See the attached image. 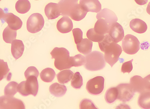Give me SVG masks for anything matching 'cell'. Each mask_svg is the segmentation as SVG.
<instances>
[{"instance_id": "obj_1", "label": "cell", "mask_w": 150, "mask_h": 109, "mask_svg": "<svg viewBox=\"0 0 150 109\" xmlns=\"http://www.w3.org/2000/svg\"><path fill=\"white\" fill-rule=\"evenodd\" d=\"M51 54L52 59H55L54 65L58 70H64L72 67L69 52L65 48L55 47L51 52Z\"/></svg>"}, {"instance_id": "obj_42", "label": "cell", "mask_w": 150, "mask_h": 109, "mask_svg": "<svg viewBox=\"0 0 150 109\" xmlns=\"http://www.w3.org/2000/svg\"><path fill=\"white\" fill-rule=\"evenodd\" d=\"M146 12L149 15H150V2L148 3V5H147V8H146Z\"/></svg>"}, {"instance_id": "obj_19", "label": "cell", "mask_w": 150, "mask_h": 109, "mask_svg": "<svg viewBox=\"0 0 150 109\" xmlns=\"http://www.w3.org/2000/svg\"><path fill=\"white\" fill-rule=\"evenodd\" d=\"M130 84L133 87L135 92L142 93L146 90L143 79L139 75L131 77L130 79Z\"/></svg>"}, {"instance_id": "obj_37", "label": "cell", "mask_w": 150, "mask_h": 109, "mask_svg": "<svg viewBox=\"0 0 150 109\" xmlns=\"http://www.w3.org/2000/svg\"><path fill=\"white\" fill-rule=\"evenodd\" d=\"M73 34L74 37V42L76 44L80 42L83 38V32L79 28H74L72 30Z\"/></svg>"}, {"instance_id": "obj_26", "label": "cell", "mask_w": 150, "mask_h": 109, "mask_svg": "<svg viewBox=\"0 0 150 109\" xmlns=\"http://www.w3.org/2000/svg\"><path fill=\"white\" fill-rule=\"evenodd\" d=\"M40 78L43 82L50 83L54 79L56 73L52 69L47 68L42 70L40 74Z\"/></svg>"}, {"instance_id": "obj_15", "label": "cell", "mask_w": 150, "mask_h": 109, "mask_svg": "<svg viewBox=\"0 0 150 109\" xmlns=\"http://www.w3.org/2000/svg\"><path fill=\"white\" fill-rule=\"evenodd\" d=\"M57 27L58 30L61 33H68L72 30L73 23L68 16H64L58 21Z\"/></svg>"}, {"instance_id": "obj_17", "label": "cell", "mask_w": 150, "mask_h": 109, "mask_svg": "<svg viewBox=\"0 0 150 109\" xmlns=\"http://www.w3.org/2000/svg\"><path fill=\"white\" fill-rule=\"evenodd\" d=\"M25 46L21 40H15L11 43V53L15 59L20 58L23 54Z\"/></svg>"}, {"instance_id": "obj_13", "label": "cell", "mask_w": 150, "mask_h": 109, "mask_svg": "<svg viewBox=\"0 0 150 109\" xmlns=\"http://www.w3.org/2000/svg\"><path fill=\"white\" fill-rule=\"evenodd\" d=\"M97 19L105 20L110 26L117 22L118 18L114 12L110 9L105 8L101 10L96 16Z\"/></svg>"}, {"instance_id": "obj_3", "label": "cell", "mask_w": 150, "mask_h": 109, "mask_svg": "<svg viewBox=\"0 0 150 109\" xmlns=\"http://www.w3.org/2000/svg\"><path fill=\"white\" fill-rule=\"evenodd\" d=\"M38 78L34 76H30L27 79L26 81L21 82L18 85V92L22 96H28L32 95L36 96L38 92Z\"/></svg>"}, {"instance_id": "obj_10", "label": "cell", "mask_w": 150, "mask_h": 109, "mask_svg": "<svg viewBox=\"0 0 150 109\" xmlns=\"http://www.w3.org/2000/svg\"><path fill=\"white\" fill-rule=\"evenodd\" d=\"M118 91V99L123 102L129 101L134 95V91L130 84H121L116 87Z\"/></svg>"}, {"instance_id": "obj_4", "label": "cell", "mask_w": 150, "mask_h": 109, "mask_svg": "<svg viewBox=\"0 0 150 109\" xmlns=\"http://www.w3.org/2000/svg\"><path fill=\"white\" fill-rule=\"evenodd\" d=\"M122 51L123 50L121 46L115 42L110 43L105 48L103 52L105 53V62L112 67L119 60V57L122 53Z\"/></svg>"}, {"instance_id": "obj_28", "label": "cell", "mask_w": 150, "mask_h": 109, "mask_svg": "<svg viewBox=\"0 0 150 109\" xmlns=\"http://www.w3.org/2000/svg\"><path fill=\"white\" fill-rule=\"evenodd\" d=\"M16 31L12 29L8 26L3 31V39L6 43H12L13 41L16 40Z\"/></svg>"}, {"instance_id": "obj_16", "label": "cell", "mask_w": 150, "mask_h": 109, "mask_svg": "<svg viewBox=\"0 0 150 109\" xmlns=\"http://www.w3.org/2000/svg\"><path fill=\"white\" fill-rule=\"evenodd\" d=\"M45 13L48 20H54L62 15L58 4L52 2L45 6Z\"/></svg>"}, {"instance_id": "obj_29", "label": "cell", "mask_w": 150, "mask_h": 109, "mask_svg": "<svg viewBox=\"0 0 150 109\" xmlns=\"http://www.w3.org/2000/svg\"><path fill=\"white\" fill-rule=\"evenodd\" d=\"M118 91L116 87H112L107 90L105 96V101L109 104L114 103L118 99Z\"/></svg>"}, {"instance_id": "obj_12", "label": "cell", "mask_w": 150, "mask_h": 109, "mask_svg": "<svg viewBox=\"0 0 150 109\" xmlns=\"http://www.w3.org/2000/svg\"><path fill=\"white\" fill-rule=\"evenodd\" d=\"M108 34L114 42L117 43L122 41L125 37L123 27L117 22L113 23L111 26Z\"/></svg>"}, {"instance_id": "obj_25", "label": "cell", "mask_w": 150, "mask_h": 109, "mask_svg": "<svg viewBox=\"0 0 150 109\" xmlns=\"http://www.w3.org/2000/svg\"><path fill=\"white\" fill-rule=\"evenodd\" d=\"M87 13L88 12L84 10L80 5L77 3L75 9L69 17L74 21H79L85 18Z\"/></svg>"}, {"instance_id": "obj_8", "label": "cell", "mask_w": 150, "mask_h": 109, "mask_svg": "<svg viewBox=\"0 0 150 109\" xmlns=\"http://www.w3.org/2000/svg\"><path fill=\"white\" fill-rule=\"evenodd\" d=\"M0 109H25V107L21 100L13 96H3L0 98Z\"/></svg>"}, {"instance_id": "obj_24", "label": "cell", "mask_w": 150, "mask_h": 109, "mask_svg": "<svg viewBox=\"0 0 150 109\" xmlns=\"http://www.w3.org/2000/svg\"><path fill=\"white\" fill-rule=\"evenodd\" d=\"M74 74L70 69L62 70L57 74L58 81L59 84H64L70 81L73 78Z\"/></svg>"}, {"instance_id": "obj_7", "label": "cell", "mask_w": 150, "mask_h": 109, "mask_svg": "<svg viewBox=\"0 0 150 109\" xmlns=\"http://www.w3.org/2000/svg\"><path fill=\"white\" fill-rule=\"evenodd\" d=\"M105 79L102 76H97L90 79L86 84V89L92 95H99L104 89Z\"/></svg>"}, {"instance_id": "obj_14", "label": "cell", "mask_w": 150, "mask_h": 109, "mask_svg": "<svg viewBox=\"0 0 150 109\" xmlns=\"http://www.w3.org/2000/svg\"><path fill=\"white\" fill-rule=\"evenodd\" d=\"M77 3L71 0H61L58 3L62 16H70Z\"/></svg>"}, {"instance_id": "obj_45", "label": "cell", "mask_w": 150, "mask_h": 109, "mask_svg": "<svg viewBox=\"0 0 150 109\" xmlns=\"http://www.w3.org/2000/svg\"></svg>"}, {"instance_id": "obj_43", "label": "cell", "mask_w": 150, "mask_h": 109, "mask_svg": "<svg viewBox=\"0 0 150 109\" xmlns=\"http://www.w3.org/2000/svg\"><path fill=\"white\" fill-rule=\"evenodd\" d=\"M72 1H74V2H76V3H78V1L79 0H71Z\"/></svg>"}, {"instance_id": "obj_34", "label": "cell", "mask_w": 150, "mask_h": 109, "mask_svg": "<svg viewBox=\"0 0 150 109\" xmlns=\"http://www.w3.org/2000/svg\"><path fill=\"white\" fill-rule=\"evenodd\" d=\"M83 84V79L79 72H77L74 75L71 82V86L74 88L80 89Z\"/></svg>"}, {"instance_id": "obj_31", "label": "cell", "mask_w": 150, "mask_h": 109, "mask_svg": "<svg viewBox=\"0 0 150 109\" xmlns=\"http://www.w3.org/2000/svg\"><path fill=\"white\" fill-rule=\"evenodd\" d=\"M18 84L16 82L12 81L6 86L4 89V95L6 96H14L17 93Z\"/></svg>"}, {"instance_id": "obj_30", "label": "cell", "mask_w": 150, "mask_h": 109, "mask_svg": "<svg viewBox=\"0 0 150 109\" xmlns=\"http://www.w3.org/2000/svg\"><path fill=\"white\" fill-rule=\"evenodd\" d=\"M10 69L8 68L7 63L4 62L2 59L0 60V80L1 81L6 77H7V80L9 81L11 77V74L9 73Z\"/></svg>"}, {"instance_id": "obj_23", "label": "cell", "mask_w": 150, "mask_h": 109, "mask_svg": "<svg viewBox=\"0 0 150 109\" xmlns=\"http://www.w3.org/2000/svg\"><path fill=\"white\" fill-rule=\"evenodd\" d=\"M49 92L51 94L56 97H62L65 95L67 92V88L64 85L58 83H54L49 87Z\"/></svg>"}, {"instance_id": "obj_38", "label": "cell", "mask_w": 150, "mask_h": 109, "mask_svg": "<svg viewBox=\"0 0 150 109\" xmlns=\"http://www.w3.org/2000/svg\"><path fill=\"white\" fill-rule=\"evenodd\" d=\"M133 60L134 59H132L130 61L126 62L123 64L121 67V72L122 73L124 74L128 73L129 74L131 72L133 69V64H132Z\"/></svg>"}, {"instance_id": "obj_11", "label": "cell", "mask_w": 150, "mask_h": 109, "mask_svg": "<svg viewBox=\"0 0 150 109\" xmlns=\"http://www.w3.org/2000/svg\"><path fill=\"white\" fill-rule=\"evenodd\" d=\"M79 5L88 12L98 13L101 10V5L98 0H80Z\"/></svg>"}, {"instance_id": "obj_40", "label": "cell", "mask_w": 150, "mask_h": 109, "mask_svg": "<svg viewBox=\"0 0 150 109\" xmlns=\"http://www.w3.org/2000/svg\"><path fill=\"white\" fill-rule=\"evenodd\" d=\"M115 109H131L130 106L126 104L122 103L118 105Z\"/></svg>"}, {"instance_id": "obj_20", "label": "cell", "mask_w": 150, "mask_h": 109, "mask_svg": "<svg viewBox=\"0 0 150 109\" xmlns=\"http://www.w3.org/2000/svg\"><path fill=\"white\" fill-rule=\"evenodd\" d=\"M110 27L108 23L103 19H99L95 25V31L100 35H105L109 34Z\"/></svg>"}, {"instance_id": "obj_22", "label": "cell", "mask_w": 150, "mask_h": 109, "mask_svg": "<svg viewBox=\"0 0 150 109\" xmlns=\"http://www.w3.org/2000/svg\"><path fill=\"white\" fill-rule=\"evenodd\" d=\"M138 105L142 109H150V90L141 93L137 101Z\"/></svg>"}, {"instance_id": "obj_6", "label": "cell", "mask_w": 150, "mask_h": 109, "mask_svg": "<svg viewBox=\"0 0 150 109\" xmlns=\"http://www.w3.org/2000/svg\"><path fill=\"white\" fill-rule=\"evenodd\" d=\"M44 25L43 16L39 13H34L28 18L27 22V28L31 33H37L42 30Z\"/></svg>"}, {"instance_id": "obj_41", "label": "cell", "mask_w": 150, "mask_h": 109, "mask_svg": "<svg viewBox=\"0 0 150 109\" xmlns=\"http://www.w3.org/2000/svg\"><path fill=\"white\" fill-rule=\"evenodd\" d=\"M137 4L141 6L145 5L148 2V0H134Z\"/></svg>"}, {"instance_id": "obj_27", "label": "cell", "mask_w": 150, "mask_h": 109, "mask_svg": "<svg viewBox=\"0 0 150 109\" xmlns=\"http://www.w3.org/2000/svg\"><path fill=\"white\" fill-rule=\"evenodd\" d=\"M31 8V4L28 0H19L16 4V9L20 14L27 13Z\"/></svg>"}, {"instance_id": "obj_39", "label": "cell", "mask_w": 150, "mask_h": 109, "mask_svg": "<svg viewBox=\"0 0 150 109\" xmlns=\"http://www.w3.org/2000/svg\"><path fill=\"white\" fill-rule=\"evenodd\" d=\"M145 88L146 90H150V74L143 79Z\"/></svg>"}, {"instance_id": "obj_2", "label": "cell", "mask_w": 150, "mask_h": 109, "mask_svg": "<svg viewBox=\"0 0 150 109\" xmlns=\"http://www.w3.org/2000/svg\"><path fill=\"white\" fill-rule=\"evenodd\" d=\"M86 63L84 68L87 70L91 71H98L103 69L105 66V60L103 53L95 51L87 54Z\"/></svg>"}, {"instance_id": "obj_18", "label": "cell", "mask_w": 150, "mask_h": 109, "mask_svg": "<svg viewBox=\"0 0 150 109\" xmlns=\"http://www.w3.org/2000/svg\"><path fill=\"white\" fill-rule=\"evenodd\" d=\"M129 26L132 30L138 33H144L147 29L146 23L139 19H134L132 20L130 22Z\"/></svg>"}, {"instance_id": "obj_5", "label": "cell", "mask_w": 150, "mask_h": 109, "mask_svg": "<svg viewBox=\"0 0 150 109\" xmlns=\"http://www.w3.org/2000/svg\"><path fill=\"white\" fill-rule=\"evenodd\" d=\"M122 48L126 53L134 54L139 52L140 43L135 36L131 34L126 35L122 40Z\"/></svg>"}, {"instance_id": "obj_21", "label": "cell", "mask_w": 150, "mask_h": 109, "mask_svg": "<svg viewBox=\"0 0 150 109\" xmlns=\"http://www.w3.org/2000/svg\"><path fill=\"white\" fill-rule=\"evenodd\" d=\"M93 45V41L87 38H84L77 44V49L79 52L87 55L92 52Z\"/></svg>"}, {"instance_id": "obj_36", "label": "cell", "mask_w": 150, "mask_h": 109, "mask_svg": "<svg viewBox=\"0 0 150 109\" xmlns=\"http://www.w3.org/2000/svg\"><path fill=\"white\" fill-rule=\"evenodd\" d=\"M39 74V72L36 68L34 66H30L29 67L25 72V76L26 79L32 76H35L38 78Z\"/></svg>"}, {"instance_id": "obj_35", "label": "cell", "mask_w": 150, "mask_h": 109, "mask_svg": "<svg viewBox=\"0 0 150 109\" xmlns=\"http://www.w3.org/2000/svg\"><path fill=\"white\" fill-rule=\"evenodd\" d=\"M79 109H99L91 100L83 99L79 104Z\"/></svg>"}, {"instance_id": "obj_9", "label": "cell", "mask_w": 150, "mask_h": 109, "mask_svg": "<svg viewBox=\"0 0 150 109\" xmlns=\"http://www.w3.org/2000/svg\"><path fill=\"white\" fill-rule=\"evenodd\" d=\"M1 20L7 23L8 26L14 30H18L22 27L23 22L20 18L12 13H5L1 9Z\"/></svg>"}, {"instance_id": "obj_44", "label": "cell", "mask_w": 150, "mask_h": 109, "mask_svg": "<svg viewBox=\"0 0 150 109\" xmlns=\"http://www.w3.org/2000/svg\"><path fill=\"white\" fill-rule=\"evenodd\" d=\"M36 1H38V0H36Z\"/></svg>"}, {"instance_id": "obj_32", "label": "cell", "mask_w": 150, "mask_h": 109, "mask_svg": "<svg viewBox=\"0 0 150 109\" xmlns=\"http://www.w3.org/2000/svg\"><path fill=\"white\" fill-rule=\"evenodd\" d=\"M72 67H79L86 63V58L82 54H78L74 57H70Z\"/></svg>"}, {"instance_id": "obj_33", "label": "cell", "mask_w": 150, "mask_h": 109, "mask_svg": "<svg viewBox=\"0 0 150 109\" xmlns=\"http://www.w3.org/2000/svg\"><path fill=\"white\" fill-rule=\"evenodd\" d=\"M105 35H100L95 31L94 28L89 29L87 33V37L88 39L94 42H100L103 40Z\"/></svg>"}]
</instances>
